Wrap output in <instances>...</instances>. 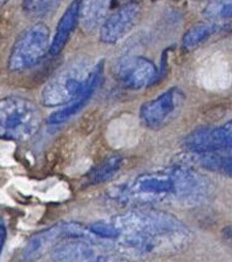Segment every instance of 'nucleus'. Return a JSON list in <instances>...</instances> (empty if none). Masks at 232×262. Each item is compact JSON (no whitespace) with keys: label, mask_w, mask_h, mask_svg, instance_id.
Here are the masks:
<instances>
[{"label":"nucleus","mask_w":232,"mask_h":262,"mask_svg":"<svg viewBox=\"0 0 232 262\" xmlns=\"http://www.w3.org/2000/svg\"><path fill=\"white\" fill-rule=\"evenodd\" d=\"M209 191V182L200 172L185 164H176L164 170L141 173L114 188L110 197L120 205L176 202L197 206L207 199Z\"/></svg>","instance_id":"obj_1"},{"label":"nucleus","mask_w":232,"mask_h":262,"mask_svg":"<svg viewBox=\"0 0 232 262\" xmlns=\"http://www.w3.org/2000/svg\"><path fill=\"white\" fill-rule=\"evenodd\" d=\"M111 222L119 230L121 250L137 257L176 251L190 234L178 218L151 208H135Z\"/></svg>","instance_id":"obj_2"},{"label":"nucleus","mask_w":232,"mask_h":262,"mask_svg":"<svg viewBox=\"0 0 232 262\" xmlns=\"http://www.w3.org/2000/svg\"><path fill=\"white\" fill-rule=\"evenodd\" d=\"M42 116L37 106L21 96L0 99V139L25 142L38 132Z\"/></svg>","instance_id":"obj_3"},{"label":"nucleus","mask_w":232,"mask_h":262,"mask_svg":"<svg viewBox=\"0 0 232 262\" xmlns=\"http://www.w3.org/2000/svg\"><path fill=\"white\" fill-rule=\"evenodd\" d=\"M90 71L84 60H77L67 66L46 84L41 94L42 103L54 107L74 101L85 89Z\"/></svg>","instance_id":"obj_4"},{"label":"nucleus","mask_w":232,"mask_h":262,"mask_svg":"<svg viewBox=\"0 0 232 262\" xmlns=\"http://www.w3.org/2000/svg\"><path fill=\"white\" fill-rule=\"evenodd\" d=\"M50 29L45 24L27 27L15 39L8 59L10 72H24L38 64L50 50Z\"/></svg>","instance_id":"obj_5"},{"label":"nucleus","mask_w":232,"mask_h":262,"mask_svg":"<svg viewBox=\"0 0 232 262\" xmlns=\"http://www.w3.org/2000/svg\"><path fill=\"white\" fill-rule=\"evenodd\" d=\"M66 239H93L87 228L74 222H60L47 229L38 231L26 244L23 251V260L32 262L38 260L58 243Z\"/></svg>","instance_id":"obj_6"},{"label":"nucleus","mask_w":232,"mask_h":262,"mask_svg":"<svg viewBox=\"0 0 232 262\" xmlns=\"http://www.w3.org/2000/svg\"><path fill=\"white\" fill-rule=\"evenodd\" d=\"M184 93L179 88H170L140 108V118L143 126L158 130L168 126L181 114L184 105Z\"/></svg>","instance_id":"obj_7"},{"label":"nucleus","mask_w":232,"mask_h":262,"mask_svg":"<svg viewBox=\"0 0 232 262\" xmlns=\"http://www.w3.org/2000/svg\"><path fill=\"white\" fill-rule=\"evenodd\" d=\"M231 121H228L222 126L198 128L183 139V148L191 154L231 153Z\"/></svg>","instance_id":"obj_8"},{"label":"nucleus","mask_w":232,"mask_h":262,"mask_svg":"<svg viewBox=\"0 0 232 262\" xmlns=\"http://www.w3.org/2000/svg\"><path fill=\"white\" fill-rule=\"evenodd\" d=\"M157 72L154 64L147 58L130 57L119 64L118 78L125 89L140 90L154 84Z\"/></svg>","instance_id":"obj_9"},{"label":"nucleus","mask_w":232,"mask_h":262,"mask_svg":"<svg viewBox=\"0 0 232 262\" xmlns=\"http://www.w3.org/2000/svg\"><path fill=\"white\" fill-rule=\"evenodd\" d=\"M140 5L130 2L116 9L108 19L103 23L100 29V41L106 45H114L132 30L140 16Z\"/></svg>","instance_id":"obj_10"},{"label":"nucleus","mask_w":232,"mask_h":262,"mask_svg":"<svg viewBox=\"0 0 232 262\" xmlns=\"http://www.w3.org/2000/svg\"><path fill=\"white\" fill-rule=\"evenodd\" d=\"M103 72H104V60H100L94 68H91L89 77H88L87 85H85V89L83 93L79 95V97L72 101L71 103L66 106V107L58 110V111L53 112L50 117H48V123L50 124H60L66 122L67 120L78 114L82 108L87 105V102L89 101L90 97L93 96V94L95 93L98 86L100 85V81L103 79Z\"/></svg>","instance_id":"obj_11"},{"label":"nucleus","mask_w":232,"mask_h":262,"mask_svg":"<svg viewBox=\"0 0 232 262\" xmlns=\"http://www.w3.org/2000/svg\"><path fill=\"white\" fill-rule=\"evenodd\" d=\"M94 256V240L90 239H66L51 250L53 262H88Z\"/></svg>","instance_id":"obj_12"},{"label":"nucleus","mask_w":232,"mask_h":262,"mask_svg":"<svg viewBox=\"0 0 232 262\" xmlns=\"http://www.w3.org/2000/svg\"><path fill=\"white\" fill-rule=\"evenodd\" d=\"M81 4L82 2H72L69 7L67 8L66 13L61 17L60 23L57 25L56 33H54L53 39L51 41L50 50H48L51 56H57L68 42L73 30L75 29L78 24Z\"/></svg>","instance_id":"obj_13"},{"label":"nucleus","mask_w":232,"mask_h":262,"mask_svg":"<svg viewBox=\"0 0 232 262\" xmlns=\"http://www.w3.org/2000/svg\"><path fill=\"white\" fill-rule=\"evenodd\" d=\"M110 2H82L79 19L84 31H91L104 20L109 10Z\"/></svg>","instance_id":"obj_14"},{"label":"nucleus","mask_w":232,"mask_h":262,"mask_svg":"<svg viewBox=\"0 0 232 262\" xmlns=\"http://www.w3.org/2000/svg\"><path fill=\"white\" fill-rule=\"evenodd\" d=\"M190 160H193V163H197L198 165L209 170V171L220 172L224 173V175L231 176L232 158L230 153L191 154Z\"/></svg>","instance_id":"obj_15"},{"label":"nucleus","mask_w":232,"mask_h":262,"mask_svg":"<svg viewBox=\"0 0 232 262\" xmlns=\"http://www.w3.org/2000/svg\"><path fill=\"white\" fill-rule=\"evenodd\" d=\"M123 161V157L118 154L106 158L87 173V182L89 185H99L112 179L120 170Z\"/></svg>","instance_id":"obj_16"},{"label":"nucleus","mask_w":232,"mask_h":262,"mask_svg":"<svg viewBox=\"0 0 232 262\" xmlns=\"http://www.w3.org/2000/svg\"><path fill=\"white\" fill-rule=\"evenodd\" d=\"M222 29L218 23H205V24H198L189 29L185 35L182 38L183 50L191 51L194 48L199 47L204 42L207 41L216 31Z\"/></svg>","instance_id":"obj_17"},{"label":"nucleus","mask_w":232,"mask_h":262,"mask_svg":"<svg viewBox=\"0 0 232 262\" xmlns=\"http://www.w3.org/2000/svg\"><path fill=\"white\" fill-rule=\"evenodd\" d=\"M232 13L231 2H210L204 9V15L210 20L230 19Z\"/></svg>","instance_id":"obj_18"},{"label":"nucleus","mask_w":232,"mask_h":262,"mask_svg":"<svg viewBox=\"0 0 232 262\" xmlns=\"http://www.w3.org/2000/svg\"><path fill=\"white\" fill-rule=\"evenodd\" d=\"M88 231L95 237H102V239H118L119 237V230L118 228L112 224V222H95L91 223L89 227L87 228Z\"/></svg>","instance_id":"obj_19"},{"label":"nucleus","mask_w":232,"mask_h":262,"mask_svg":"<svg viewBox=\"0 0 232 262\" xmlns=\"http://www.w3.org/2000/svg\"><path fill=\"white\" fill-rule=\"evenodd\" d=\"M58 5H60V2H31V0H27V2H24L23 9L26 14L32 15V16H44V15L57 9Z\"/></svg>","instance_id":"obj_20"},{"label":"nucleus","mask_w":232,"mask_h":262,"mask_svg":"<svg viewBox=\"0 0 232 262\" xmlns=\"http://www.w3.org/2000/svg\"><path fill=\"white\" fill-rule=\"evenodd\" d=\"M5 240H7V227L3 219L0 218V254H2L3 248H4Z\"/></svg>","instance_id":"obj_21"},{"label":"nucleus","mask_w":232,"mask_h":262,"mask_svg":"<svg viewBox=\"0 0 232 262\" xmlns=\"http://www.w3.org/2000/svg\"><path fill=\"white\" fill-rule=\"evenodd\" d=\"M88 262H125L120 258H116V257H110V256H100V257L93 258V260L88 261Z\"/></svg>","instance_id":"obj_22"},{"label":"nucleus","mask_w":232,"mask_h":262,"mask_svg":"<svg viewBox=\"0 0 232 262\" xmlns=\"http://www.w3.org/2000/svg\"><path fill=\"white\" fill-rule=\"evenodd\" d=\"M5 3H7V2H0V8H2V7H3V5H4V4H5Z\"/></svg>","instance_id":"obj_23"}]
</instances>
